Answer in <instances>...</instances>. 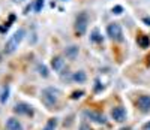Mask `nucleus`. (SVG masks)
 Wrapping results in <instances>:
<instances>
[{
    "mask_svg": "<svg viewBox=\"0 0 150 130\" xmlns=\"http://www.w3.org/2000/svg\"><path fill=\"white\" fill-rule=\"evenodd\" d=\"M60 94H62V91L59 88H56V87H45V88H42V91H41L42 103L48 109H53L54 106H57Z\"/></svg>",
    "mask_w": 150,
    "mask_h": 130,
    "instance_id": "obj_1",
    "label": "nucleus"
},
{
    "mask_svg": "<svg viewBox=\"0 0 150 130\" xmlns=\"http://www.w3.org/2000/svg\"><path fill=\"white\" fill-rule=\"evenodd\" d=\"M24 36H26V30H24V29H18V30L6 41L5 54H12V53H15L17 48H18L20 44H21V41L24 39Z\"/></svg>",
    "mask_w": 150,
    "mask_h": 130,
    "instance_id": "obj_2",
    "label": "nucleus"
},
{
    "mask_svg": "<svg viewBox=\"0 0 150 130\" xmlns=\"http://www.w3.org/2000/svg\"><path fill=\"white\" fill-rule=\"evenodd\" d=\"M107 34L111 41L114 42H123L125 37H123V30H122V25L119 22H111L107 25Z\"/></svg>",
    "mask_w": 150,
    "mask_h": 130,
    "instance_id": "obj_3",
    "label": "nucleus"
},
{
    "mask_svg": "<svg viewBox=\"0 0 150 130\" xmlns=\"http://www.w3.org/2000/svg\"><path fill=\"white\" fill-rule=\"evenodd\" d=\"M87 25H89V15H87V12H80L75 18V33H77V36H83L87 32Z\"/></svg>",
    "mask_w": 150,
    "mask_h": 130,
    "instance_id": "obj_4",
    "label": "nucleus"
},
{
    "mask_svg": "<svg viewBox=\"0 0 150 130\" xmlns=\"http://www.w3.org/2000/svg\"><path fill=\"white\" fill-rule=\"evenodd\" d=\"M12 111H14V114H17V115H26V117H30V118L35 115L33 106L30 105V103H26V102L15 103V106L12 108Z\"/></svg>",
    "mask_w": 150,
    "mask_h": 130,
    "instance_id": "obj_5",
    "label": "nucleus"
},
{
    "mask_svg": "<svg viewBox=\"0 0 150 130\" xmlns=\"http://www.w3.org/2000/svg\"><path fill=\"white\" fill-rule=\"evenodd\" d=\"M83 115L86 117L87 120H90V123H95V124H107V117L101 112H96V111H90V109H84L83 111Z\"/></svg>",
    "mask_w": 150,
    "mask_h": 130,
    "instance_id": "obj_6",
    "label": "nucleus"
},
{
    "mask_svg": "<svg viewBox=\"0 0 150 130\" xmlns=\"http://www.w3.org/2000/svg\"><path fill=\"white\" fill-rule=\"evenodd\" d=\"M111 118L114 120L116 123H125L126 118H128V112H126V109H125L122 105L114 106L111 109Z\"/></svg>",
    "mask_w": 150,
    "mask_h": 130,
    "instance_id": "obj_7",
    "label": "nucleus"
},
{
    "mask_svg": "<svg viewBox=\"0 0 150 130\" xmlns=\"http://www.w3.org/2000/svg\"><path fill=\"white\" fill-rule=\"evenodd\" d=\"M137 108H138L143 114H149L150 112V96L149 94H143L137 100Z\"/></svg>",
    "mask_w": 150,
    "mask_h": 130,
    "instance_id": "obj_8",
    "label": "nucleus"
},
{
    "mask_svg": "<svg viewBox=\"0 0 150 130\" xmlns=\"http://www.w3.org/2000/svg\"><path fill=\"white\" fill-rule=\"evenodd\" d=\"M6 129L8 130H24L21 121L18 118H15V117H11V118L6 120Z\"/></svg>",
    "mask_w": 150,
    "mask_h": 130,
    "instance_id": "obj_9",
    "label": "nucleus"
},
{
    "mask_svg": "<svg viewBox=\"0 0 150 130\" xmlns=\"http://www.w3.org/2000/svg\"><path fill=\"white\" fill-rule=\"evenodd\" d=\"M71 79H72L75 84H84V82L87 81V75H86L84 70H77V72L72 73Z\"/></svg>",
    "mask_w": 150,
    "mask_h": 130,
    "instance_id": "obj_10",
    "label": "nucleus"
},
{
    "mask_svg": "<svg viewBox=\"0 0 150 130\" xmlns=\"http://www.w3.org/2000/svg\"><path fill=\"white\" fill-rule=\"evenodd\" d=\"M78 53H80V49H78L77 45H71V46H68L65 49V56L69 60H75V58H77V56H78Z\"/></svg>",
    "mask_w": 150,
    "mask_h": 130,
    "instance_id": "obj_11",
    "label": "nucleus"
},
{
    "mask_svg": "<svg viewBox=\"0 0 150 130\" xmlns=\"http://www.w3.org/2000/svg\"><path fill=\"white\" fill-rule=\"evenodd\" d=\"M51 67L54 69V72H60L62 69L65 67V60L62 57H54L51 60Z\"/></svg>",
    "mask_w": 150,
    "mask_h": 130,
    "instance_id": "obj_12",
    "label": "nucleus"
},
{
    "mask_svg": "<svg viewBox=\"0 0 150 130\" xmlns=\"http://www.w3.org/2000/svg\"><path fill=\"white\" fill-rule=\"evenodd\" d=\"M104 41V37L101 34V32H99V29H93L92 33H90V42L93 44H101Z\"/></svg>",
    "mask_w": 150,
    "mask_h": 130,
    "instance_id": "obj_13",
    "label": "nucleus"
},
{
    "mask_svg": "<svg viewBox=\"0 0 150 130\" xmlns=\"http://www.w3.org/2000/svg\"><path fill=\"white\" fill-rule=\"evenodd\" d=\"M57 124H59V120L56 118V117H53V118H50L47 121V124L42 127V130H56L57 129Z\"/></svg>",
    "mask_w": 150,
    "mask_h": 130,
    "instance_id": "obj_14",
    "label": "nucleus"
},
{
    "mask_svg": "<svg viewBox=\"0 0 150 130\" xmlns=\"http://www.w3.org/2000/svg\"><path fill=\"white\" fill-rule=\"evenodd\" d=\"M137 42H138V45L141 48H149L150 46V37L143 34V36H138V39H137Z\"/></svg>",
    "mask_w": 150,
    "mask_h": 130,
    "instance_id": "obj_15",
    "label": "nucleus"
},
{
    "mask_svg": "<svg viewBox=\"0 0 150 130\" xmlns=\"http://www.w3.org/2000/svg\"><path fill=\"white\" fill-rule=\"evenodd\" d=\"M38 73H39L42 78H48V75H50V72H48V67L45 66V64H42V63H39L38 64Z\"/></svg>",
    "mask_w": 150,
    "mask_h": 130,
    "instance_id": "obj_16",
    "label": "nucleus"
},
{
    "mask_svg": "<svg viewBox=\"0 0 150 130\" xmlns=\"http://www.w3.org/2000/svg\"><path fill=\"white\" fill-rule=\"evenodd\" d=\"M8 99H9V87L6 85V87H3V90H2V94H0V103H5L8 102Z\"/></svg>",
    "mask_w": 150,
    "mask_h": 130,
    "instance_id": "obj_17",
    "label": "nucleus"
},
{
    "mask_svg": "<svg viewBox=\"0 0 150 130\" xmlns=\"http://www.w3.org/2000/svg\"><path fill=\"white\" fill-rule=\"evenodd\" d=\"M44 5H45V0H35V3H33L35 12H41L42 8H44Z\"/></svg>",
    "mask_w": 150,
    "mask_h": 130,
    "instance_id": "obj_18",
    "label": "nucleus"
},
{
    "mask_svg": "<svg viewBox=\"0 0 150 130\" xmlns=\"http://www.w3.org/2000/svg\"><path fill=\"white\" fill-rule=\"evenodd\" d=\"M102 90H104V85L101 84V79L96 78V79H95V85H93V91L95 93H101Z\"/></svg>",
    "mask_w": 150,
    "mask_h": 130,
    "instance_id": "obj_19",
    "label": "nucleus"
},
{
    "mask_svg": "<svg viewBox=\"0 0 150 130\" xmlns=\"http://www.w3.org/2000/svg\"><path fill=\"white\" fill-rule=\"evenodd\" d=\"M84 94H86L84 90H77V91H74V93L71 94V99H72V100H78V99H81Z\"/></svg>",
    "mask_w": 150,
    "mask_h": 130,
    "instance_id": "obj_20",
    "label": "nucleus"
},
{
    "mask_svg": "<svg viewBox=\"0 0 150 130\" xmlns=\"http://www.w3.org/2000/svg\"><path fill=\"white\" fill-rule=\"evenodd\" d=\"M111 12H112L114 15H120L122 12H123V6H120V5H116L114 8L111 9Z\"/></svg>",
    "mask_w": 150,
    "mask_h": 130,
    "instance_id": "obj_21",
    "label": "nucleus"
},
{
    "mask_svg": "<svg viewBox=\"0 0 150 130\" xmlns=\"http://www.w3.org/2000/svg\"><path fill=\"white\" fill-rule=\"evenodd\" d=\"M80 130H93V129L90 127V124H89V123L83 121V123L80 124Z\"/></svg>",
    "mask_w": 150,
    "mask_h": 130,
    "instance_id": "obj_22",
    "label": "nucleus"
},
{
    "mask_svg": "<svg viewBox=\"0 0 150 130\" xmlns=\"http://www.w3.org/2000/svg\"><path fill=\"white\" fill-rule=\"evenodd\" d=\"M143 22H144L146 25H149V27H150V17H144V18H143Z\"/></svg>",
    "mask_w": 150,
    "mask_h": 130,
    "instance_id": "obj_23",
    "label": "nucleus"
},
{
    "mask_svg": "<svg viewBox=\"0 0 150 130\" xmlns=\"http://www.w3.org/2000/svg\"><path fill=\"white\" fill-rule=\"evenodd\" d=\"M143 130H150V121H147V123L143 124Z\"/></svg>",
    "mask_w": 150,
    "mask_h": 130,
    "instance_id": "obj_24",
    "label": "nucleus"
},
{
    "mask_svg": "<svg viewBox=\"0 0 150 130\" xmlns=\"http://www.w3.org/2000/svg\"><path fill=\"white\" fill-rule=\"evenodd\" d=\"M12 2H14V3H23L24 0H12Z\"/></svg>",
    "mask_w": 150,
    "mask_h": 130,
    "instance_id": "obj_25",
    "label": "nucleus"
},
{
    "mask_svg": "<svg viewBox=\"0 0 150 130\" xmlns=\"http://www.w3.org/2000/svg\"><path fill=\"white\" fill-rule=\"evenodd\" d=\"M119 130H131V127H120Z\"/></svg>",
    "mask_w": 150,
    "mask_h": 130,
    "instance_id": "obj_26",
    "label": "nucleus"
}]
</instances>
